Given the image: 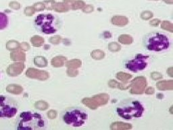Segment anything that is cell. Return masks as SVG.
<instances>
[{
    "instance_id": "cell-38",
    "label": "cell",
    "mask_w": 173,
    "mask_h": 130,
    "mask_svg": "<svg viewBox=\"0 0 173 130\" xmlns=\"http://www.w3.org/2000/svg\"><path fill=\"white\" fill-rule=\"evenodd\" d=\"M167 73L169 74L170 77H173V75H172V68H169V69L167 70Z\"/></svg>"
},
{
    "instance_id": "cell-33",
    "label": "cell",
    "mask_w": 173,
    "mask_h": 130,
    "mask_svg": "<svg viewBox=\"0 0 173 130\" xmlns=\"http://www.w3.org/2000/svg\"><path fill=\"white\" fill-rule=\"evenodd\" d=\"M47 115H48V117H49V119H55L56 117H57V112L55 111V110H49V111L48 112V113H47Z\"/></svg>"
},
{
    "instance_id": "cell-24",
    "label": "cell",
    "mask_w": 173,
    "mask_h": 130,
    "mask_svg": "<svg viewBox=\"0 0 173 130\" xmlns=\"http://www.w3.org/2000/svg\"><path fill=\"white\" fill-rule=\"evenodd\" d=\"M161 27L164 30L170 31V33L173 32L172 24L170 21H163L161 24Z\"/></svg>"
},
{
    "instance_id": "cell-15",
    "label": "cell",
    "mask_w": 173,
    "mask_h": 130,
    "mask_svg": "<svg viewBox=\"0 0 173 130\" xmlns=\"http://www.w3.org/2000/svg\"><path fill=\"white\" fill-rule=\"evenodd\" d=\"M33 75L34 77L37 78L40 80H47L49 78V73L46 71H38L36 69H33Z\"/></svg>"
},
{
    "instance_id": "cell-32",
    "label": "cell",
    "mask_w": 173,
    "mask_h": 130,
    "mask_svg": "<svg viewBox=\"0 0 173 130\" xmlns=\"http://www.w3.org/2000/svg\"><path fill=\"white\" fill-rule=\"evenodd\" d=\"M83 11L85 13H90L94 11V7L91 5H85V6L83 8Z\"/></svg>"
},
{
    "instance_id": "cell-6",
    "label": "cell",
    "mask_w": 173,
    "mask_h": 130,
    "mask_svg": "<svg viewBox=\"0 0 173 130\" xmlns=\"http://www.w3.org/2000/svg\"><path fill=\"white\" fill-rule=\"evenodd\" d=\"M18 104L12 97L0 95V118H12L17 114Z\"/></svg>"
},
{
    "instance_id": "cell-3",
    "label": "cell",
    "mask_w": 173,
    "mask_h": 130,
    "mask_svg": "<svg viewBox=\"0 0 173 130\" xmlns=\"http://www.w3.org/2000/svg\"><path fill=\"white\" fill-rule=\"evenodd\" d=\"M143 44L147 50L158 52L169 50L171 42L169 36L166 34L160 32H152L143 37Z\"/></svg>"
},
{
    "instance_id": "cell-21",
    "label": "cell",
    "mask_w": 173,
    "mask_h": 130,
    "mask_svg": "<svg viewBox=\"0 0 173 130\" xmlns=\"http://www.w3.org/2000/svg\"><path fill=\"white\" fill-rule=\"evenodd\" d=\"M132 77V75L128 73L120 72L117 74V78L118 79H119L121 82H127L128 79H130Z\"/></svg>"
},
{
    "instance_id": "cell-39",
    "label": "cell",
    "mask_w": 173,
    "mask_h": 130,
    "mask_svg": "<svg viewBox=\"0 0 173 130\" xmlns=\"http://www.w3.org/2000/svg\"><path fill=\"white\" fill-rule=\"evenodd\" d=\"M64 2H65L66 4H70V3H73V2L75 1V0H63Z\"/></svg>"
},
{
    "instance_id": "cell-40",
    "label": "cell",
    "mask_w": 173,
    "mask_h": 130,
    "mask_svg": "<svg viewBox=\"0 0 173 130\" xmlns=\"http://www.w3.org/2000/svg\"><path fill=\"white\" fill-rule=\"evenodd\" d=\"M166 4H173V0H164Z\"/></svg>"
},
{
    "instance_id": "cell-37",
    "label": "cell",
    "mask_w": 173,
    "mask_h": 130,
    "mask_svg": "<svg viewBox=\"0 0 173 130\" xmlns=\"http://www.w3.org/2000/svg\"><path fill=\"white\" fill-rule=\"evenodd\" d=\"M154 93V89L152 87H148L147 89L145 90V94H152Z\"/></svg>"
},
{
    "instance_id": "cell-28",
    "label": "cell",
    "mask_w": 173,
    "mask_h": 130,
    "mask_svg": "<svg viewBox=\"0 0 173 130\" xmlns=\"http://www.w3.org/2000/svg\"><path fill=\"white\" fill-rule=\"evenodd\" d=\"M153 16H154V14L150 11H144L141 14V17L143 20H149L152 18Z\"/></svg>"
},
{
    "instance_id": "cell-14",
    "label": "cell",
    "mask_w": 173,
    "mask_h": 130,
    "mask_svg": "<svg viewBox=\"0 0 173 130\" xmlns=\"http://www.w3.org/2000/svg\"><path fill=\"white\" fill-rule=\"evenodd\" d=\"M53 9L58 12H66L70 10V6L65 2H63V3L58 2V3H55Z\"/></svg>"
},
{
    "instance_id": "cell-8",
    "label": "cell",
    "mask_w": 173,
    "mask_h": 130,
    "mask_svg": "<svg viewBox=\"0 0 173 130\" xmlns=\"http://www.w3.org/2000/svg\"><path fill=\"white\" fill-rule=\"evenodd\" d=\"M109 95L106 94H101L95 95L91 98H85L82 100V102L84 104L91 109L95 110L99 106L105 105L109 101Z\"/></svg>"
},
{
    "instance_id": "cell-25",
    "label": "cell",
    "mask_w": 173,
    "mask_h": 130,
    "mask_svg": "<svg viewBox=\"0 0 173 130\" xmlns=\"http://www.w3.org/2000/svg\"><path fill=\"white\" fill-rule=\"evenodd\" d=\"M35 107L37 109L43 110L48 109L49 104L45 101H39L35 104Z\"/></svg>"
},
{
    "instance_id": "cell-34",
    "label": "cell",
    "mask_w": 173,
    "mask_h": 130,
    "mask_svg": "<svg viewBox=\"0 0 173 130\" xmlns=\"http://www.w3.org/2000/svg\"><path fill=\"white\" fill-rule=\"evenodd\" d=\"M151 77H152V79H154V80H158V79H162V75L160 74V73L154 72V73H152V74H151Z\"/></svg>"
},
{
    "instance_id": "cell-16",
    "label": "cell",
    "mask_w": 173,
    "mask_h": 130,
    "mask_svg": "<svg viewBox=\"0 0 173 130\" xmlns=\"http://www.w3.org/2000/svg\"><path fill=\"white\" fill-rule=\"evenodd\" d=\"M8 17L6 14L0 12V30H4L8 26Z\"/></svg>"
},
{
    "instance_id": "cell-5",
    "label": "cell",
    "mask_w": 173,
    "mask_h": 130,
    "mask_svg": "<svg viewBox=\"0 0 173 130\" xmlns=\"http://www.w3.org/2000/svg\"><path fill=\"white\" fill-rule=\"evenodd\" d=\"M62 121L69 126L78 127L85 124L88 119V115L81 107H70L62 112Z\"/></svg>"
},
{
    "instance_id": "cell-22",
    "label": "cell",
    "mask_w": 173,
    "mask_h": 130,
    "mask_svg": "<svg viewBox=\"0 0 173 130\" xmlns=\"http://www.w3.org/2000/svg\"><path fill=\"white\" fill-rule=\"evenodd\" d=\"M32 42H33V45L37 47H39L41 46L44 43L43 38H42L41 37L39 36H34L32 38Z\"/></svg>"
},
{
    "instance_id": "cell-20",
    "label": "cell",
    "mask_w": 173,
    "mask_h": 130,
    "mask_svg": "<svg viewBox=\"0 0 173 130\" xmlns=\"http://www.w3.org/2000/svg\"><path fill=\"white\" fill-rule=\"evenodd\" d=\"M91 56L93 58H94L95 60H101L102 58H104L105 56V53L103 52V51L96 50L93 51L91 53Z\"/></svg>"
},
{
    "instance_id": "cell-9",
    "label": "cell",
    "mask_w": 173,
    "mask_h": 130,
    "mask_svg": "<svg viewBox=\"0 0 173 130\" xmlns=\"http://www.w3.org/2000/svg\"><path fill=\"white\" fill-rule=\"evenodd\" d=\"M147 86V80L143 77H138L130 83V93L133 94H141Z\"/></svg>"
},
{
    "instance_id": "cell-27",
    "label": "cell",
    "mask_w": 173,
    "mask_h": 130,
    "mask_svg": "<svg viewBox=\"0 0 173 130\" xmlns=\"http://www.w3.org/2000/svg\"><path fill=\"white\" fill-rule=\"evenodd\" d=\"M108 48H109V50L112 51H118L120 50L121 47L118 43L116 42H112L109 44Z\"/></svg>"
},
{
    "instance_id": "cell-26",
    "label": "cell",
    "mask_w": 173,
    "mask_h": 130,
    "mask_svg": "<svg viewBox=\"0 0 173 130\" xmlns=\"http://www.w3.org/2000/svg\"><path fill=\"white\" fill-rule=\"evenodd\" d=\"M108 85H110L111 87H117V88H120L121 90H126L127 88L125 87L123 85H122L120 83H118L117 81L115 80H111L108 82Z\"/></svg>"
},
{
    "instance_id": "cell-12",
    "label": "cell",
    "mask_w": 173,
    "mask_h": 130,
    "mask_svg": "<svg viewBox=\"0 0 173 130\" xmlns=\"http://www.w3.org/2000/svg\"><path fill=\"white\" fill-rule=\"evenodd\" d=\"M156 86L160 90H172L173 88L172 80L170 81H162L157 83Z\"/></svg>"
},
{
    "instance_id": "cell-30",
    "label": "cell",
    "mask_w": 173,
    "mask_h": 130,
    "mask_svg": "<svg viewBox=\"0 0 173 130\" xmlns=\"http://www.w3.org/2000/svg\"><path fill=\"white\" fill-rule=\"evenodd\" d=\"M78 74V70H76V68H68L67 69V75L69 77H76Z\"/></svg>"
},
{
    "instance_id": "cell-4",
    "label": "cell",
    "mask_w": 173,
    "mask_h": 130,
    "mask_svg": "<svg viewBox=\"0 0 173 130\" xmlns=\"http://www.w3.org/2000/svg\"><path fill=\"white\" fill-rule=\"evenodd\" d=\"M34 26L40 33L53 34L60 29L61 22L53 14H41L34 18Z\"/></svg>"
},
{
    "instance_id": "cell-1",
    "label": "cell",
    "mask_w": 173,
    "mask_h": 130,
    "mask_svg": "<svg viewBox=\"0 0 173 130\" xmlns=\"http://www.w3.org/2000/svg\"><path fill=\"white\" fill-rule=\"evenodd\" d=\"M15 128L17 130L45 129L48 122L41 113L35 111H24L17 117Z\"/></svg>"
},
{
    "instance_id": "cell-31",
    "label": "cell",
    "mask_w": 173,
    "mask_h": 130,
    "mask_svg": "<svg viewBox=\"0 0 173 130\" xmlns=\"http://www.w3.org/2000/svg\"><path fill=\"white\" fill-rule=\"evenodd\" d=\"M49 42L52 44H55V45H57V44H59L61 41V37L59 35H56L54 37H51L49 39Z\"/></svg>"
},
{
    "instance_id": "cell-35",
    "label": "cell",
    "mask_w": 173,
    "mask_h": 130,
    "mask_svg": "<svg viewBox=\"0 0 173 130\" xmlns=\"http://www.w3.org/2000/svg\"><path fill=\"white\" fill-rule=\"evenodd\" d=\"M35 7H36L37 10H38V11L43 10L45 9V5H44L43 3H38V4H37L35 5Z\"/></svg>"
},
{
    "instance_id": "cell-13",
    "label": "cell",
    "mask_w": 173,
    "mask_h": 130,
    "mask_svg": "<svg viewBox=\"0 0 173 130\" xmlns=\"http://www.w3.org/2000/svg\"><path fill=\"white\" fill-rule=\"evenodd\" d=\"M66 61V58L64 57V56H56V57H54L52 60L51 61V65L53 66L54 67H63L65 64V62Z\"/></svg>"
},
{
    "instance_id": "cell-17",
    "label": "cell",
    "mask_w": 173,
    "mask_h": 130,
    "mask_svg": "<svg viewBox=\"0 0 173 130\" xmlns=\"http://www.w3.org/2000/svg\"><path fill=\"white\" fill-rule=\"evenodd\" d=\"M118 41L120 43L125 44V45H129L131 44L133 41V39L131 36L128 35H121L118 37Z\"/></svg>"
},
{
    "instance_id": "cell-29",
    "label": "cell",
    "mask_w": 173,
    "mask_h": 130,
    "mask_svg": "<svg viewBox=\"0 0 173 130\" xmlns=\"http://www.w3.org/2000/svg\"><path fill=\"white\" fill-rule=\"evenodd\" d=\"M56 2L54 1V0H48V1H45L43 2L44 5H45V8L47 10H53L54 8V6Z\"/></svg>"
},
{
    "instance_id": "cell-19",
    "label": "cell",
    "mask_w": 173,
    "mask_h": 130,
    "mask_svg": "<svg viewBox=\"0 0 173 130\" xmlns=\"http://www.w3.org/2000/svg\"><path fill=\"white\" fill-rule=\"evenodd\" d=\"M34 63L39 67H45L48 65V61H47L46 58L43 56H38V57L34 58Z\"/></svg>"
},
{
    "instance_id": "cell-23",
    "label": "cell",
    "mask_w": 173,
    "mask_h": 130,
    "mask_svg": "<svg viewBox=\"0 0 173 130\" xmlns=\"http://www.w3.org/2000/svg\"><path fill=\"white\" fill-rule=\"evenodd\" d=\"M85 6V3L83 1H82V0H77V1H73V3L71 6V8L73 10H78L83 8Z\"/></svg>"
},
{
    "instance_id": "cell-11",
    "label": "cell",
    "mask_w": 173,
    "mask_h": 130,
    "mask_svg": "<svg viewBox=\"0 0 173 130\" xmlns=\"http://www.w3.org/2000/svg\"><path fill=\"white\" fill-rule=\"evenodd\" d=\"M133 126L129 123H125L122 122H114L112 123L110 129L112 130H124L132 129Z\"/></svg>"
},
{
    "instance_id": "cell-36",
    "label": "cell",
    "mask_w": 173,
    "mask_h": 130,
    "mask_svg": "<svg viewBox=\"0 0 173 130\" xmlns=\"http://www.w3.org/2000/svg\"><path fill=\"white\" fill-rule=\"evenodd\" d=\"M160 21L159 20V19H154V20L150 21V24H151V25L155 26H158V24H160Z\"/></svg>"
},
{
    "instance_id": "cell-18",
    "label": "cell",
    "mask_w": 173,
    "mask_h": 130,
    "mask_svg": "<svg viewBox=\"0 0 173 130\" xmlns=\"http://www.w3.org/2000/svg\"><path fill=\"white\" fill-rule=\"evenodd\" d=\"M81 61L78 59H74L72 60H69L66 62V65L68 68H78L81 67Z\"/></svg>"
},
{
    "instance_id": "cell-7",
    "label": "cell",
    "mask_w": 173,
    "mask_h": 130,
    "mask_svg": "<svg viewBox=\"0 0 173 130\" xmlns=\"http://www.w3.org/2000/svg\"><path fill=\"white\" fill-rule=\"evenodd\" d=\"M148 58H149L148 56H144L141 54H138L134 58L127 60L125 62V66L128 70L132 71L133 73H137L146 68L148 65Z\"/></svg>"
},
{
    "instance_id": "cell-10",
    "label": "cell",
    "mask_w": 173,
    "mask_h": 130,
    "mask_svg": "<svg viewBox=\"0 0 173 130\" xmlns=\"http://www.w3.org/2000/svg\"><path fill=\"white\" fill-rule=\"evenodd\" d=\"M111 22L113 24L117 26H125L128 23V18L124 16H114L111 19Z\"/></svg>"
},
{
    "instance_id": "cell-2",
    "label": "cell",
    "mask_w": 173,
    "mask_h": 130,
    "mask_svg": "<svg viewBox=\"0 0 173 130\" xmlns=\"http://www.w3.org/2000/svg\"><path fill=\"white\" fill-rule=\"evenodd\" d=\"M116 111L121 118L125 120H131L134 118L141 117L144 113L145 109L139 100L128 98L122 100L117 105Z\"/></svg>"
}]
</instances>
